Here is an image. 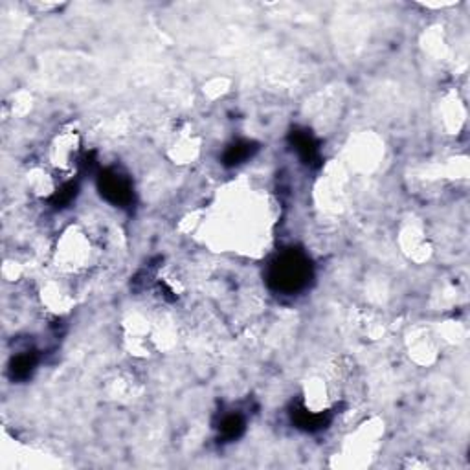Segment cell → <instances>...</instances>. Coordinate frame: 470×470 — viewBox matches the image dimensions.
<instances>
[{"label": "cell", "instance_id": "cell-4", "mask_svg": "<svg viewBox=\"0 0 470 470\" xmlns=\"http://www.w3.org/2000/svg\"><path fill=\"white\" fill-rule=\"evenodd\" d=\"M291 415H292V422L305 432L322 430V428H325L327 422H329V417H327L325 414L310 412V409L305 408V406H294Z\"/></svg>", "mask_w": 470, "mask_h": 470}, {"label": "cell", "instance_id": "cell-2", "mask_svg": "<svg viewBox=\"0 0 470 470\" xmlns=\"http://www.w3.org/2000/svg\"><path fill=\"white\" fill-rule=\"evenodd\" d=\"M98 189H100L105 201H109L114 206H120V208H127L135 201L131 180L127 179L125 174L118 173L114 169L101 171L100 177H98Z\"/></svg>", "mask_w": 470, "mask_h": 470}, {"label": "cell", "instance_id": "cell-8", "mask_svg": "<svg viewBox=\"0 0 470 470\" xmlns=\"http://www.w3.org/2000/svg\"><path fill=\"white\" fill-rule=\"evenodd\" d=\"M75 193H78V186L75 184H66L65 187H61V189H57L56 195L52 197V204L53 206H65L68 204L72 199L75 197Z\"/></svg>", "mask_w": 470, "mask_h": 470}, {"label": "cell", "instance_id": "cell-7", "mask_svg": "<svg viewBox=\"0 0 470 470\" xmlns=\"http://www.w3.org/2000/svg\"><path fill=\"white\" fill-rule=\"evenodd\" d=\"M244 430V419L239 414H230L222 419L221 434L226 439H237Z\"/></svg>", "mask_w": 470, "mask_h": 470}, {"label": "cell", "instance_id": "cell-3", "mask_svg": "<svg viewBox=\"0 0 470 470\" xmlns=\"http://www.w3.org/2000/svg\"><path fill=\"white\" fill-rule=\"evenodd\" d=\"M291 142L305 164H314L320 160L318 142L309 131H292Z\"/></svg>", "mask_w": 470, "mask_h": 470}, {"label": "cell", "instance_id": "cell-6", "mask_svg": "<svg viewBox=\"0 0 470 470\" xmlns=\"http://www.w3.org/2000/svg\"><path fill=\"white\" fill-rule=\"evenodd\" d=\"M37 366V357L33 351H24L11 360V377L17 380L28 379Z\"/></svg>", "mask_w": 470, "mask_h": 470}, {"label": "cell", "instance_id": "cell-5", "mask_svg": "<svg viewBox=\"0 0 470 470\" xmlns=\"http://www.w3.org/2000/svg\"><path fill=\"white\" fill-rule=\"evenodd\" d=\"M256 151H257L256 144L246 142V140H239V142H235V144H231L230 147L226 149L222 160H224L226 166H239V164H243L244 160H249Z\"/></svg>", "mask_w": 470, "mask_h": 470}, {"label": "cell", "instance_id": "cell-1", "mask_svg": "<svg viewBox=\"0 0 470 470\" xmlns=\"http://www.w3.org/2000/svg\"><path fill=\"white\" fill-rule=\"evenodd\" d=\"M313 278V266L309 257L300 250H285L274 257L268 265L266 281L270 288L283 294H294L303 291Z\"/></svg>", "mask_w": 470, "mask_h": 470}]
</instances>
